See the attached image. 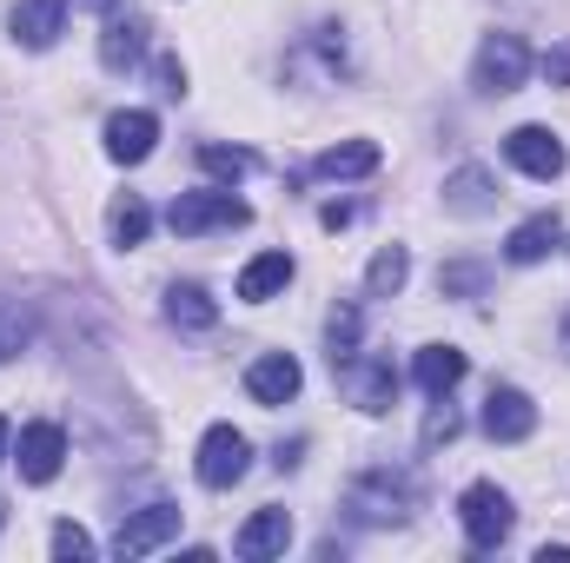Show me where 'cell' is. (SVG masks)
Here are the masks:
<instances>
[{"mask_svg":"<svg viewBox=\"0 0 570 563\" xmlns=\"http://www.w3.org/2000/svg\"><path fill=\"white\" fill-rule=\"evenodd\" d=\"M558 239H564V219H558V213H538V219H524V226L504 239V259H511V266H538V259L558 253Z\"/></svg>","mask_w":570,"mask_h":563,"instance_id":"e0dca14e","label":"cell"},{"mask_svg":"<svg viewBox=\"0 0 570 563\" xmlns=\"http://www.w3.org/2000/svg\"><path fill=\"white\" fill-rule=\"evenodd\" d=\"M199 166H206L213 179H226V186H239V179L253 172V152H246V146H199Z\"/></svg>","mask_w":570,"mask_h":563,"instance_id":"cb8c5ba5","label":"cell"},{"mask_svg":"<svg viewBox=\"0 0 570 563\" xmlns=\"http://www.w3.org/2000/svg\"><path fill=\"white\" fill-rule=\"evenodd\" d=\"M504 159L524 172V179H558L570 166V152H564V140L551 134V127H518L511 140H504Z\"/></svg>","mask_w":570,"mask_h":563,"instance_id":"52a82bcc","label":"cell"},{"mask_svg":"<svg viewBox=\"0 0 570 563\" xmlns=\"http://www.w3.org/2000/svg\"><path fill=\"white\" fill-rule=\"evenodd\" d=\"M412 378H419L425 392H451V385L464 378V352H458V345H425L419 365H412Z\"/></svg>","mask_w":570,"mask_h":563,"instance_id":"44dd1931","label":"cell"},{"mask_svg":"<svg viewBox=\"0 0 570 563\" xmlns=\"http://www.w3.org/2000/svg\"><path fill=\"white\" fill-rule=\"evenodd\" d=\"M425 451H438V444H451L458 437V412H451V392H431V412H425Z\"/></svg>","mask_w":570,"mask_h":563,"instance_id":"4316f807","label":"cell"},{"mask_svg":"<svg viewBox=\"0 0 570 563\" xmlns=\"http://www.w3.org/2000/svg\"><path fill=\"white\" fill-rule=\"evenodd\" d=\"M60 27H67V0H20L13 7V40L33 53H47L60 40Z\"/></svg>","mask_w":570,"mask_h":563,"instance_id":"9a60e30c","label":"cell"},{"mask_svg":"<svg viewBox=\"0 0 570 563\" xmlns=\"http://www.w3.org/2000/svg\"><path fill=\"white\" fill-rule=\"evenodd\" d=\"M544 80H551V87H570V40H558V47L544 53Z\"/></svg>","mask_w":570,"mask_h":563,"instance_id":"f1b7e54d","label":"cell"},{"mask_svg":"<svg viewBox=\"0 0 570 563\" xmlns=\"http://www.w3.org/2000/svg\"><path fill=\"white\" fill-rule=\"evenodd\" d=\"M107 226H114V246H120V253H134V246H146V233H153V213H146L140 192H127V199H114Z\"/></svg>","mask_w":570,"mask_h":563,"instance_id":"7402d4cb","label":"cell"},{"mask_svg":"<svg viewBox=\"0 0 570 563\" xmlns=\"http://www.w3.org/2000/svg\"><path fill=\"white\" fill-rule=\"evenodd\" d=\"M53 557H94V537H87V531H80V524H60V531H53Z\"/></svg>","mask_w":570,"mask_h":563,"instance_id":"83f0119b","label":"cell"},{"mask_svg":"<svg viewBox=\"0 0 570 563\" xmlns=\"http://www.w3.org/2000/svg\"><path fill=\"white\" fill-rule=\"evenodd\" d=\"M246 464H253V444H246L233 424H213V431L199 437V464H193V471H199L206 491H233V484L246 477Z\"/></svg>","mask_w":570,"mask_h":563,"instance_id":"5b68a950","label":"cell"},{"mask_svg":"<svg viewBox=\"0 0 570 563\" xmlns=\"http://www.w3.org/2000/svg\"><path fill=\"white\" fill-rule=\"evenodd\" d=\"M444 213H451V219H484V213H498V179H491L484 166H458V172L444 179Z\"/></svg>","mask_w":570,"mask_h":563,"instance_id":"7c38bea8","label":"cell"},{"mask_svg":"<svg viewBox=\"0 0 570 563\" xmlns=\"http://www.w3.org/2000/svg\"><path fill=\"white\" fill-rule=\"evenodd\" d=\"M524 73H531V47L518 33H484V47L471 60V87L491 93V100H504V93L524 87Z\"/></svg>","mask_w":570,"mask_h":563,"instance_id":"3957f363","label":"cell"},{"mask_svg":"<svg viewBox=\"0 0 570 563\" xmlns=\"http://www.w3.org/2000/svg\"><path fill=\"white\" fill-rule=\"evenodd\" d=\"M292 285V253H259L246 273H239V298H253V305H266L273 292Z\"/></svg>","mask_w":570,"mask_h":563,"instance_id":"d6986e66","label":"cell"},{"mask_svg":"<svg viewBox=\"0 0 570 563\" xmlns=\"http://www.w3.org/2000/svg\"><path fill=\"white\" fill-rule=\"evenodd\" d=\"M179 537V504H146L134 511L127 524H120V537H114V557L134 563V557H153L159 544H173Z\"/></svg>","mask_w":570,"mask_h":563,"instance_id":"8992f818","label":"cell"},{"mask_svg":"<svg viewBox=\"0 0 570 563\" xmlns=\"http://www.w3.org/2000/svg\"><path fill=\"white\" fill-rule=\"evenodd\" d=\"M166 325H179V332H213V325H219L213 292H206V285H173V292H166Z\"/></svg>","mask_w":570,"mask_h":563,"instance_id":"ac0fdd59","label":"cell"},{"mask_svg":"<svg viewBox=\"0 0 570 563\" xmlns=\"http://www.w3.org/2000/svg\"><path fill=\"white\" fill-rule=\"evenodd\" d=\"M0 524H7V511H0Z\"/></svg>","mask_w":570,"mask_h":563,"instance_id":"836d02e7","label":"cell"},{"mask_svg":"<svg viewBox=\"0 0 570 563\" xmlns=\"http://www.w3.org/2000/svg\"><path fill=\"white\" fill-rule=\"evenodd\" d=\"M338 372H345V385H352V405H358L365 418L392 412V398H399V372H392V358H345Z\"/></svg>","mask_w":570,"mask_h":563,"instance_id":"ba28073f","label":"cell"},{"mask_svg":"<svg viewBox=\"0 0 570 563\" xmlns=\"http://www.w3.org/2000/svg\"><path fill=\"white\" fill-rule=\"evenodd\" d=\"M253 219V206L233 192V186H219V192H179L173 206H166V226L179 233V239H199V233H233V226H246Z\"/></svg>","mask_w":570,"mask_h":563,"instance_id":"7a4b0ae2","label":"cell"},{"mask_svg":"<svg viewBox=\"0 0 570 563\" xmlns=\"http://www.w3.org/2000/svg\"><path fill=\"white\" fill-rule=\"evenodd\" d=\"M140 60H146V13L114 7V13H107V33H100V67H107V73H127V67H140Z\"/></svg>","mask_w":570,"mask_h":563,"instance_id":"30bf717a","label":"cell"},{"mask_svg":"<svg viewBox=\"0 0 570 563\" xmlns=\"http://www.w3.org/2000/svg\"><path fill=\"white\" fill-rule=\"evenodd\" d=\"M484 431H491L498 444H524V437L538 431V405H531L518 385H498V392L484 398Z\"/></svg>","mask_w":570,"mask_h":563,"instance_id":"8fae6325","label":"cell"},{"mask_svg":"<svg viewBox=\"0 0 570 563\" xmlns=\"http://www.w3.org/2000/svg\"><path fill=\"white\" fill-rule=\"evenodd\" d=\"M318 172H325V179H365V172H379V146L372 140L325 146V152H318Z\"/></svg>","mask_w":570,"mask_h":563,"instance_id":"ffe728a7","label":"cell"},{"mask_svg":"<svg viewBox=\"0 0 570 563\" xmlns=\"http://www.w3.org/2000/svg\"><path fill=\"white\" fill-rule=\"evenodd\" d=\"M159 93H173V100H179V93H186V67H179V60H173V53H166V60H159Z\"/></svg>","mask_w":570,"mask_h":563,"instance_id":"f546056e","label":"cell"},{"mask_svg":"<svg viewBox=\"0 0 570 563\" xmlns=\"http://www.w3.org/2000/svg\"><path fill=\"white\" fill-rule=\"evenodd\" d=\"M7 437H13V431H7V418H0V457H7Z\"/></svg>","mask_w":570,"mask_h":563,"instance_id":"d6a6232c","label":"cell"},{"mask_svg":"<svg viewBox=\"0 0 570 563\" xmlns=\"http://www.w3.org/2000/svg\"><path fill=\"white\" fill-rule=\"evenodd\" d=\"M298 385H305V372H298L292 352H266V358H253V372H246V392H253L259 405H292Z\"/></svg>","mask_w":570,"mask_h":563,"instance_id":"4fadbf2b","label":"cell"},{"mask_svg":"<svg viewBox=\"0 0 570 563\" xmlns=\"http://www.w3.org/2000/svg\"><path fill=\"white\" fill-rule=\"evenodd\" d=\"M412 504H419V484H412L405 471H392V464H379V471L352 477V491H345L352 524H372V531L405 524V517H412Z\"/></svg>","mask_w":570,"mask_h":563,"instance_id":"6da1fadb","label":"cell"},{"mask_svg":"<svg viewBox=\"0 0 570 563\" xmlns=\"http://www.w3.org/2000/svg\"><path fill=\"white\" fill-rule=\"evenodd\" d=\"M73 7H100V13H114V7H120V0H73Z\"/></svg>","mask_w":570,"mask_h":563,"instance_id":"4dcf8cb0","label":"cell"},{"mask_svg":"<svg viewBox=\"0 0 570 563\" xmlns=\"http://www.w3.org/2000/svg\"><path fill=\"white\" fill-rule=\"evenodd\" d=\"M325 345H332V365L358 358V312H352V305H338V312L325 318Z\"/></svg>","mask_w":570,"mask_h":563,"instance_id":"484cf974","label":"cell"},{"mask_svg":"<svg viewBox=\"0 0 570 563\" xmlns=\"http://www.w3.org/2000/svg\"><path fill=\"white\" fill-rule=\"evenodd\" d=\"M13 464H20V477H27V484H53V477H60V464H67V431H60V424H27V431H20Z\"/></svg>","mask_w":570,"mask_h":563,"instance_id":"9c48e42d","label":"cell"},{"mask_svg":"<svg viewBox=\"0 0 570 563\" xmlns=\"http://www.w3.org/2000/svg\"><path fill=\"white\" fill-rule=\"evenodd\" d=\"M285 544H292V517H285V511H259V517H246V524H239V537H233V551H239L246 563L279 557Z\"/></svg>","mask_w":570,"mask_h":563,"instance_id":"2e32d148","label":"cell"},{"mask_svg":"<svg viewBox=\"0 0 570 563\" xmlns=\"http://www.w3.org/2000/svg\"><path fill=\"white\" fill-rule=\"evenodd\" d=\"M412 279V259H405V246H385L379 259H372V273H365V292L372 298H399V285Z\"/></svg>","mask_w":570,"mask_h":563,"instance_id":"603a6c76","label":"cell"},{"mask_svg":"<svg viewBox=\"0 0 570 563\" xmlns=\"http://www.w3.org/2000/svg\"><path fill=\"white\" fill-rule=\"evenodd\" d=\"M484 285H491V266H478V259H458V266L438 273V292H444V298H478Z\"/></svg>","mask_w":570,"mask_h":563,"instance_id":"d4e9b609","label":"cell"},{"mask_svg":"<svg viewBox=\"0 0 570 563\" xmlns=\"http://www.w3.org/2000/svg\"><path fill=\"white\" fill-rule=\"evenodd\" d=\"M558 338H564V352H570V312H564V325H558Z\"/></svg>","mask_w":570,"mask_h":563,"instance_id":"1f68e13d","label":"cell"},{"mask_svg":"<svg viewBox=\"0 0 570 563\" xmlns=\"http://www.w3.org/2000/svg\"><path fill=\"white\" fill-rule=\"evenodd\" d=\"M458 524H464V537H471V551H498V544L511 537V524H518V511H511V497H504L498 484H471V491L458 497Z\"/></svg>","mask_w":570,"mask_h":563,"instance_id":"277c9868","label":"cell"},{"mask_svg":"<svg viewBox=\"0 0 570 563\" xmlns=\"http://www.w3.org/2000/svg\"><path fill=\"white\" fill-rule=\"evenodd\" d=\"M153 140H159V120H153L146 107H127V113L107 120V159H120V166L153 159Z\"/></svg>","mask_w":570,"mask_h":563,"instance_id":"5bb4252c","label":"cell"}]
</instances>
